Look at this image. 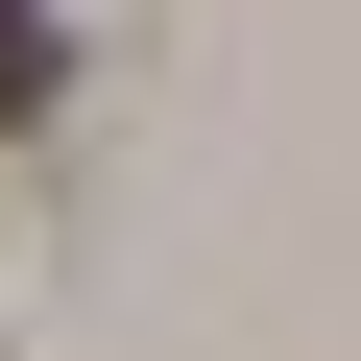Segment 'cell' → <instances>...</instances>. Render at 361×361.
I'll return each instance as SVG.
<instances>
[{
	"label": "cell",
	"instance_id": "1",
	"mask_svg": "<svg viewBox=\"0 0 361 361\" xmlns=\"http://www.w3.org/2000/svg\"><path fill=\"white\" fill-rule=\"evenodd\" d=\"M49 73H73V49H49V0H0V121H49Z\"/></svg>",
	"mask_w": 361,
	"mask_h": 361
}]
</instances>
